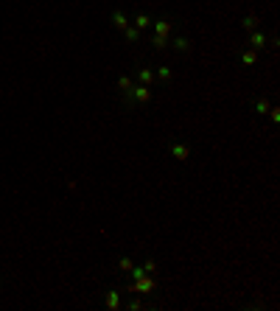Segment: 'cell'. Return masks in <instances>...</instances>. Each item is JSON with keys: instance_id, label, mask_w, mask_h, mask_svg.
Returning a JSON list of instances; mask_svg holds the SVG:
<instances>
[{"instance_id": "6da1fadb", "label": "cell", "mask_w": 280, "mask_h": 311, "mask_svg": "<svg viewBox=\"0 0 280 311\" xmlns=\"http://www.w3.org/2000/svg\"><path fill=\"white\" fill-rule=\"evenodd\" d=\"M120 101H124V106L148 104V101H152V87H148V84H132V90L120 92Z\"/></svg>"}, {"instance_id": "7a4b0ae2", "label": "cell", "mask_w": 280, "mask_h": 311, "mask_svg": "<svg viewBox=\"0 0 280 311\" xmlns=\"http://www.w3.org/2000/svg\"><path fill=\"white\" fill-rule=\"evenodd\" d=\"M180 26L176 20H171V17H157V20H152V28H154V36H171L174 34V28Z\"/></svg>"}, {"instance_id": "3957f363", "label": "cell", "mask_w": 280, "mask_h": 311, "mask_svg": "<svg viewBox=\"0 0 280 311\" xmlns=\"http://www.w3.org/2000/svg\"><path fill=\"white\" fill-rule=\"evenodd\" d=\"M246 45H250L252 50H260V48L269 45V36H266L264 31H250V34H246Z\"/></svg>"}, {"instance_id": "277c9868", "label": "cell", "mask_w": 280, "mask_h": 311, "mask_svg": "<svg viewBox=\"0 0 280 311\" xmlns=\"http://www.w3.org/2000/svg\"><path fill=\"white\" fill-rule=\"evenodd\" d=\"M168 152H171V157H174V160H180V163H185V160L190 157V148L185 146V143H176V140L168 143Z\"/></svg>"}, {"instance_id": "5b68a950", "label": "cell", "mask_w": 280, "mask_h": 311, "mask_svg": "<svg viewBox=\"0 0 280 311\" xmlns=\"http://www.w3.org/2000/svg\"><path fill=\"white\" fill-rule=\"evenodd\" d=\"M104 306L110 311H118L120 306H124V303H120V289H106L104 292Z\"/></svg>"}, {"instance_id": "8992f818", "label": "cell", "mask_w": 280, "mask_h": 311, "mask_svg": "<svg viewBox=\"0 0 280 311\" xmlns=\"http://www.w3.org/2000/svg\"><path fill=\"white\" fill-rule=\"evenodd\" d=\"M168 45H174L176 54H188V50H190V40H188V36H182V34H176Z\"/></svg>"}, {"instance_id": "52a82bcc", "label": "cell", "mask_w": 280, "mask_h": 311, "mask_svg": "<svg viewBox=\"0 0 280 311\" xmlns=\"http://www.w3.org/2000/svg\"><path fill=\"white\" fill-rule=\"evenodd\" d=\"M110 20H112V26H115V28H120V31H124L126 26H132V22H129V17H126L124 12H120V8H115V12H112Z\"/></svg>"}, {"instance_id": "ba28073f", "label": "cell", "mask_w": 280, "mask_h": 311, "mask_svg": "<svg viewBox=\"0 0 280 311\" xmlns=\"http://www.w3.org/2000/svg\"><path fill=\"white\" fill-rule=\"evenodd\" d=\"M238 62H241V64H250V68H252V64L258 62V50H252V48L238 50Z\"/></svg>"}, {"instance_id": "9c48e42d", "label": "cell", "mask_w": 280, "mask_h": 311, "mask_svg": "<svg viewBox=\"0 0 280 311\" xmlns=\"http://www.w3.org/2000/svg\"><path fill=\"white\" fill-rule=\"evenodd\" d=\"M154 78H157L160 84H168V82L174 78V73H171V68H168V64H160V68L154 70Z\"/></svg>"}, {"instance_id": "30bf717a", "label": "cell", "mask_w": 280, "mask_h": 311, "mask_svg": "<svg viewBox=\"0 0 280 311\" xmlns=\"http://www.w3.org/2000/svg\"><path fill=\"white\" fill-rule=\"evenodd\" d=\"M132 26H134L138 31H146V28H152V17H148L146 12H140V14L134 17V22H132Z\"/></svg>"}, {"instance_id": "8fae6325", "label": "cell", "mask_w": 280, "mask_h": 311, "mask_svg": "<svg viewBox=\"0 0 280 311\" xmlns=\"http://www.w3.org/2000/svg\"><path fill=\"white\" fill-rule=\"evenodd\" d=\"M152 82H154V70H152V68H140V70H138V84H148V87H152Z\"/></svg>"}, {"instance_id": "7c38bea8", "label": "cell", "mask_w": 280, "mask_h": 311, "mask_svg": "<svg viewBox=\"0 0 280 311\" xmlns=\"http://www.w3.org/2000/svg\"><path fill=\"white\" fill-rule=\"evenodd\" d=\"M258 17H255V14H246L244 17V20H241V31H246V34H250V31H255V28H258Z\"/></svg>"}, {"instance_id": "4fadbf2b", "label": "cell", "mask_w": 280, "mask_h": 311, "mask_svg": "<svg viewBox=\"0 0 280 311\" xmlns=\"http://www.w3.org/2000/svg\"><path fill=\"white\" fill-rule=\"evenodd\" d=\"M124 40H126V42H140V31L134 28V26H126V28H124Z\"/></svg>"}, {"instance_id": "5bb4252c", "label": "cell", "mask_w": 280, "mask_h": 311, "mask_svg": "<svg viewBox=\"0 0 280 311\" xmlns=\"http://www.w3.org/2000/svg\"><path fill=\"white\" fill-rule=\"evenodd\" d=\"M132 84H134V82H132V76H126V73H124V76H118V90H120V92L132 90Z\"/></svg>"}, {"instance_id": "9a60e30c", "label": "cell", "mask_w": 280, "mask_h": 311, "mask_svg": "<svg viewBox=\"0 0 280 311\" xmlns=\"http://www.w3.org/2000/svg\"><path fill=\"white\" fill-rule=\"evenodd\" d=\"M132 266H134V264H132V258H129V255H120V258H118V269H120V272H129Z\"/></svg>"}, {"instance_id": "2e32d148", "label": "cell", "mask_w": 280, "mask_h": 311, "mask_svg": "<svg viewBox=\"0 0 280 311\" xmlns=\"http://www.w3.org/2000/svg\"><path fill=\"white\" fill-rule=\"evenodd\" d=\"M269 110H272V106H269V101H266V98H258V101H255V112H258V115H266Z\"/></svg>"}, {"instance_id": "e0dca14e", "label": "cell", "mask_w": 280, "mask_h": 311, "mask_svg": "<svg viewBox=\"0 0 280 311\" xmlns=\"http://www.w3.org/2000/svg\"><path fill=\"white\" fill-rule=\"evenodd\" d=\"M152 45H154V50H166L168 40H166V36H152Z\"/></svg>"}, {"instance_id": "ac0fdd59", "label": "cell", "mask_w": 280, "mask_h": 311, "mask_svg": "<svg viewBox=\"0 0 280 311\" xmlns=\"http://www.w3.org/2000/svg\"><path fill=\"white\" fill-rule=\"evenodd\" d=\"M126 308H129V311H138V308H143V303H140L138 297H129V300H126Z\"/></svg>"}, {"instance_id": "d6986e66", "label": "cell", "mask_w": 280, "mask_h": 311, "mask_svg": "<svg viewBox=\"0 0 280 311\" xmlns=\"http://www.w3.org/2000/svg\"><path fill=\"white\" fill-rule=\"evenodd\" d=\"M143 269H146V275H154V272H157V264H154L152 258H148V261L143 264Z\"/></svg>"}, {"instance_id": "ffe728a7", "label": "cell", "mask_w": 280, "mask_h": 311, "mask_svg": "<svg viewBox=\"0 0 280 311\" xmlns=\"http://www.w3.org/2000/svg\"><path fill=\"white\" fill-rule=\"evenodd\" d=\"M269 118H272V124H280V112H278V110H269Z\"/></svg>"}]
</instances>
